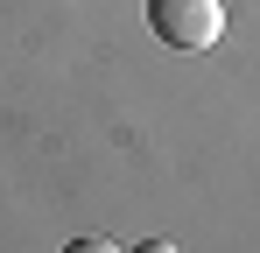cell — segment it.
Instances as JSON below:
<instances>
[{"mask_svg":"<svg viewBox=\"0 0 260 253\" xmlns=\"http://www.w3.org/2000/svg\"><path fill=\"white\" fill-rule=\"evenodd\" d=\"M148 28L169 49H211L225 36V7L218 0H148Z\"/></svg>","mask_w":260,"mask_h":253,"instance_id":"obj_1","label":"cell"},{"mask_svg":"<svg viewBox=\"0 0 260 253\" xmlns=\"http://www.w3.org/2000/svg\"><path fill=\"white\" fill-rule=\"evenodd\" d=\"M63 253H120V246H113V239H99V232H85V239H71Z\"/></svg>","mask_w":260,"mask_h":253,"instance_id":"obj_2","label":"cell"},{"mask_svg":"<svg viewBox=\"0 0 260 253\" xmlns=\"http://www.w3.org/2000/svg\"><path fill=\"white\" fill-rule=\"evenodd\" d=\"M134 253H183V246H176V239H141Z\"/></svg>","mask_w":260,"mask_h":253,"instance_id":"obj_3","label":"cell"}]
</instances>
